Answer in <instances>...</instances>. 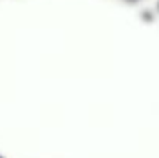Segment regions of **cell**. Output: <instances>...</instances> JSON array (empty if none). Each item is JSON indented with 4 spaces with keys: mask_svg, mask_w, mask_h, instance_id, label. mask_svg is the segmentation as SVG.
I'll return each mask as SVG.
<instances>
[{
    "mask_svg": "<svg viewBox=\"0 0 159 158\" xmlns=\"http://www.w3.org/2000/svg\"><path fill=\"white\" fill-rule=\"evenodd\" d=\"M0 158H5V157H3V155H0Z\"/></svg>",
    "mask_w": 159,
    "mask_h": 158,
    "instance_id": "obj_4",
    "label": "cell"
},
{
    "mask_svg": "<svg viewBox=\"0 0 159 158\" xmlns=\"http://www.w3.org/2000/svg\"><path fill=\"white\" fill-rule=\"evenodd\" d=\"M141 17H142V20H144V22H147V23H152V22L155 20V16H153V12H152V11H148V9L142 11Z\"/></svg>",
    "mask_w": 159,
    "mask_h": 158,
    "instance_id": "obj_1",
    "label": "cell"
},
{
    "mask_svg": "<svg viewBox=\"0 0 159 158\" xmlns=\"http://www.w3.org/2000/svg\"><path fill=\"white\" fill-rule=\"evenodd\" d=\"M125 2H128V3H138L139 0H125Z\"/></svg>",
    "mask_w": 159,
    "mask_h": 158,
    "instance_id": "obj_2",
    "label": "cell"
},
{
    "mask_svg": "<svg viewBox=\"0 0 159 158\" xmlns=\"http://www.w3.org/2000/svg\"><path fill=\"white\" fill-rule=\"evenodd\" d=\"M158 11H159V0H158Z\"/></svg>",
    "mask_w": 159,
    "mask_h": 158,
    "instance_id": "obj_3",
    "label": "cell"
}]
</instances>
